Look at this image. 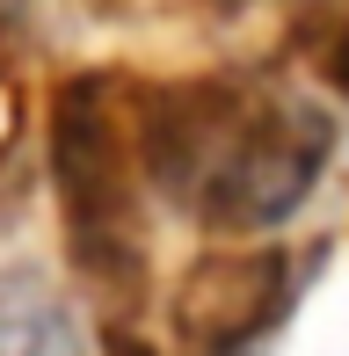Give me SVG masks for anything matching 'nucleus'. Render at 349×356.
Returning <instances> with one entry per match:
<instances>
[{
    "label": "nucleus",
    "mask_w": 349,
    "mask_h": 356,
    "mask_svg": "<svg viewBox=\"0 0 349 356\" xmlns=\"http://www.w3.org/2000/svg\"><path fill=\"white\" fill-rule=\"evenodd\" d=\"M102 356H161V349H153L146 334H131V327H117V334H109V349H102Z\"/></svg>",
    "instance_id": "nucleus-5"
},
{
    "label": "nucleus",
    "mask_w": 349,
    "mask_h": 356,
    "mask_svg": "<svg viewBox=\"0 0 349 356\" xmlns=\"http://www.w3.org/2000/svg\"><path fill=\"white\" fill-rule=\"evenodd\" d=\"M298 305V262L269 240H233L189 262L174 291V356H262Z\"/></svg>",
    "instance_id": "nucleus-3"
},
{
    "label": "nucleus",
    "mask_w": 349,
    "mask_h": 356,
    "mask_svg": "<svg viewBox=\"0 0 349 356\" xmlns=\"http://www.w3.org/2000/svg\"><path fill=\"white\" fill-rule=\"evenodd\" d=\"M0 356H95V334L51 277L0 269Z\"/></svg>",
    "instance_id": "nucleus-4"
},
{
    "label": "nucleus",
    "mask_w": 349,
    "mask_h": 356,
    "mask_svg": "<svg viewBox=\"0 0 349 356\" xmlns=\"http://www.w3.org/2000/svg\"><path fill=\"white\" fill-rule=\"evenodd\" d=\"M124 88L138 182L211 240H262L298 218L335 160V117L291 80L262 73H161Z\"/></svg>",
    "instance_id": "nucleus-1"
},
{
    "label": "nucleus",
    "mask_w": 349,
    "mask_h": 356,
    "mask_svg": "<svg viewBox=\"0 0 349 356\" xmlns=\"http://www.w3.org/2000/svg\"><path fill=\"white\" fill-rule=\"evenodd\" d=\"M44 138H51V182H58V225H66L73 277L109 313L131 320L153 277V248H146V182H138L131 131H124L117 73L58 80L51 109H44Z\"/></svg>",
    "instance_id": "nucleus-2"
}]
</instances>
